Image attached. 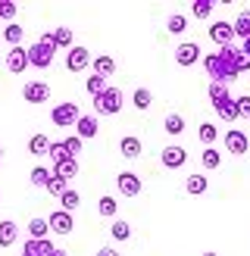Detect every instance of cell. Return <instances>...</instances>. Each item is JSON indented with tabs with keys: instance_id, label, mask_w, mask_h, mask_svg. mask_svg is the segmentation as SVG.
Wrapping results in <instances>:
<instances>
[{
	"instance_id": "1",
	"label": "cell",
	"mask_w": 250,
	"mask_h": 256,
	"mask_svg": "<svg viewBox=\"0 0 250 256\" xmlns=\"http://www.w3.org/2000/svg\"><path fill=\"white\" fill-rule=\"evenodd\" d=\"M238 62H241V47H222V50H216V54H206L204 56V69H206V75L216 84H225L228 88L238 75H241V69H238Z\"/></svg>"
},
{
	"instance_id": "2",
	"label": "cell",
	"mask_w": 250,
	"mask_h": 256,
	"mask_svg": "<svg viewBox=\"0 0 250 256\" xmlns=\"http://www.w3.org/2000/svg\"><path fill=\"white\" fill-rule=\"evenodd\" d=\"M54 56H56V44H54V38H50V32L41 34L34 44H28V60H32L34 69H50Z\"/></svg>"
},
{
	"instance_id": "3",
	"label": "cell",
	"mask_w": 250,
	"mask_h": 256,
	"mask_svg": "<svg viewBox=\"0 0 250 256\" xmlns=\"http://www.w3.org/2000/svg\"><path fill=\"white\" fill-rule=\"evenodd\" d=\"M122 110V91L116 84H110L100 97H94V116H116Z\"/></svg>"
},
{
	"instance_id": "4",
	"label": "cell",
	"mask_w": 250,
	"mask_h": 256,
	"mask_svg": "<svg viewBox=\"0 0 250 256\" xmlns=\"http://www.w3.org/2000/svg\"><path fill=\"white\" fill-rule=\"evenodd\" d=\"M50 119H54L56 128H69V125H78L82 112H78V104H72V100H62L50 110Z\"/></svg>"
},
{
	"instance_id": "5",
	"label": "cell",
	"mask_w": 250,
	"mask_h": 256,
	"mask_svg": "<svg viewBox=\"0 0 250 256\" xmlns=\"http://www.w3.org/2000/svg\"><path fill=\"white\" fill-rule=\"evenodd\" d=\"M91 50H88L84 44H75L69 54H66V69L72 72V75H78V72H84L88 66H91Z\"/></svg>"
},
{
	"instance_id": "6",
	"label": "cell",
	"mask_w": 250,
	"mask_h": 256,
	"mask_svg": "<svg viewBox=\"0 0 250 256\" xmlns=\"http://www.w3.org/2000/svg\"><path fill=\"white\" fill-rule=\"evenodd\" d=\"M234 38H238V34H234V25H232V22H212V25H210V41L216 44L219 50H222V47H232Z\"/></svg>"
},
{
	"instance_id": "7",
	"label": "cell",
	"mask_w": 250,
	"mask_h": 256,
	"mask_svg": "<svg viewBox=\"0 0 250 256\" xmlns=\"http://www.w3.org/2000/svg\"><path fill=\"white\" fill-rule=\"evenodd\" d=\"M22 97H25V104H47V100H50V84H47V82H41V78L25 82Z\"/></svg>"
},
{
	"instance_id": "8",
	"label": "cell",
	"mask_w": 250,
	"mask_h": 256,
	"mask_svg": "<svg viewBox=\"0 0 250 256\" xmlns=\"http://www.w3.org/2000/svg\"><path fill=\"white\" fill-rule=\"evenodd\" d=\"M225 150H228L232 156H244L250 150V138L241 132V128H232V132H225Z\"/></svg>"
},
{
	"instance_id": "9",
	"label": "cell",
	"mask_w": 250,
	"mask_h": 256,
	"mask_svg": "<svg viewBox=\"0 0 250 256\" xmlns=\"http://www.w3.org/2000/svg\"><path fill=\"white\" fill-rule=\"evenodd\" d=\"M47 222H50V232L54 234H72L75 232V216L66 212V210H54Z\"/></svg>"
},
{
	"instance_id": "10",
	"label": "cell",
	"mask_w": 250,
	"mask_h": 256,
	"mask_svg": "<svg viewBox=\"0 0 250 256\" xmlns=\"http://www.w3.org/2000/svg\"><path fill=\"white\" fill-rule=\"evenodd\" d=\"M160 160H162V166H166V169H182V166L188 162V150H184L182 144H169V147H162Z\"/></svg>"
},
{
	"instance_id": "11",
	"label": "cell",
	"mask_w": 250,
	"mask_h": 256,
	"mask_svg": "<svg viewBox=\"0 0 250 256\" xmlns=\"http://www.w3.org/2000/svg\"><path fill=\"white\" fill-rule=\"evenodd\" d=\"M32 66V60H28V47H10V54H6V69L12 75H19Z\"/></svg>"
},
{
	"instance_id": "12",
	"label": "cell",
	"mask_w": 250,
	"mask_h": 256,
	"mask_svg": "<svg viewBox=\"0 0 250 256\" xmlns=\"http://www.w3.org/2000/svg\"><path fill=\"white\" fill-rule=\"evenodd\" d=\"M116 188L122 197H138L141 194V178H138L134 172H119L116 175Z\"/></svg>"
},
{
	"instance_id": "13",
	"label": "cell",
	"mask_w": 250,
	"mask_h": 256,
	"mask_svg": "<svg viewBox=\"0 0 250 256\" xmlns=\"http://www.w3.org/2000/svg\"><path fill=\"white\" fill-rule=\"evenodd\" d=\"M197 60H204V56H200V47L194 41H184V44L175 47V62H178V66L188 69V66H194Z\"/></svg>"
},
{
	"instance_id": "14",
	"label": "cell",
	"mask_w": 250,
	"mask_h": 256,
	"mask_svg": "<svg viewBox=\"0 0 250 256\" xmlns=\"http://www.w3.org/2000/svg\"><path fill=\"white\" fill-rule=\"evenodd\" d=\"M141 150H144V144H141V138H138V134H122L119 153H122L125 160H138V156H141Z\"/></svg>"
},
{
	"instance_id": "15",
	"label": "cell",
	"mask_w": 250,
	"mask_h": 256,
	"mask_svg": "<svg viewBox=\"0 0 250 256\" xmlns=\"http://www.w3.org/2000/svg\"><path fill=\"white\" fill-rule=\"evenodd\" d=\"M56 247L50 244V238H28L25 240V247H22V253H28V256H50Z\"/></svg>"
},
{
	"instance_id": "16",
	"label": "cell",
	"mask_w": 250,
	"mask_h": 256,
	"mask_svg": "<svg viewBox=\"0 0 250 256\" xmlns=\"http://www.w3.org/2000/svg\"><path fill=\"white\" fill-rule=\"evenodd\" d=\"M206 188H210V182H206V175H204V172H194V175H188V178H184V190H188L191 197L206 194Z\"/></svg>"
},
{
	"instance_id": "17",
	"label": "cell",
	"mask_w": 250,
	"mask_h": 256,
	"mask_svg": "<svg viewBox=\"0 0 250 256\" xmlns=\"http://www.w3.org/2000/svg\"><path fill=\"white\" fill-rule=\"evenodd\" d=\"M91 72H94V75H100V78H110V75L116 72V60L106 56V54H100V56L91 62Z\"/></svg>"
},
{
	"instance_id": "18",
	"label": "cell",
	"mask_w": 250,
	"mask_h": 256,
	"mask_svg": "<svg viewBox=\"0 0 250 256\" xmlns=\"http://www.w3.org/2000/svg\"><path fill=\"white\" fill-rule=\"evenodd\" d=\"M16 238H19V225L12 219H4V222H0V247H12Z\"/></svg>"
},
{
	"instance_id": "19",
	"label": "cell",
	"mask_w": 250,
	"mask_h": 256,
	"mask_svg": "<svg viewBox=\"0 0 250 256\" xmlns=\"http://www.w3.org/2000/svg\"><path fill=\"white\" fill-rule=\"evenodd\" d=\"M212 110H216V116H219V119H225V122H234V119H241V116H238V100H234V97L222 100V104H216Z\"/></svg>"
},
{
	"instance_id": "20",
	"label": "cell",
	"mask_w": 250,
	"mask_h": 256,
	"mask_svg": "<svg viewBox=\"0 0 250 256\" xmlns=\"http://www.w3.org/2000/svg\"><path fill=\"white\" fill-rule=\"evenodd\" d=\"M50 38H54V44H56V47H66V50L75 47V34H72L69 25H60V28H54V32H50Z\"/></svg>"
},
{
	"instance_id": "21",
	"label": "cell",
	"mask_w": 250,
	"mask_h": 256,
	"mask_svg": "<svg viewBox=\"0 0 250 256\" xmlns=\"http://www.w3.org/2000/svg\"><path fill=\"white\" fill-rule=\"evenodd\" d=\"M75 134H78L82 140L84 138H97V116H82L78 125H75Z\"/></svg>"
},
{
	"instance_id": "22",
	"label": "cell",
	"mask_w": 250,
	"mask_h": 256,
	"mask_svg": "<svg viewBox=\"0 0 250 256\" xmlns=\"http://www.w3.org/2000/svg\"><path fill=\"white\" fill-rule=\"evenodd\" d=\"M110 234H112L116 244H125V240H132V225L125 222V219H116V222L110 225Z\"/></svg>"
},
{
	"instance_id": "23",
	"label": "cell",
	"mask_w": 250,
	"mask_h": 256,
	"mask_svg": "<svg viewBox=\"0 0 250 256\" xmlns=\"http://www.w3.org/2000/svg\"><path fill=\"white\" fill-rule=\"evenodd\" d=\"M97 212L104 216V219H116V212H119V200H116V197H110V194H106V197H100V200H97Z\"/></svg>"
},
{
	"instance_id": "24",
	"label": "cell",
	"mask_w": 250,
	"mask_h": 256,
	"mask_svg": "<svg viewBox=\"0 0 250 256\" xmlns=\"http://www.w3.org/2000/svg\"><path fill=\"white\" fill-rule=\"evenodd\" d=\"M106 88H110V84H106V78H100V75H94V72L88 75V82H84V91L91 94V100H94V97H100V94L106 91Z\"/></svg>"
},
{
	"instance_id": "25",
	"label": "cell",
	"mask_w": 250,
	"mask_h": 256,
	"mask_svg": "<svg viewBox=\"0 0 250 256\" xmlns=\"http://www.w3.org/2000/svg\"><path fill=\"white\" fill-rule=\"evenodd\" d=\"M54 175H60L62 182H72V178L78 175V160H66V162L54 166Z\"/></svg>"
},
{
	"instance_id": "26",
	"label": "cell",
	"mask_w": 250,
	"mask_h": 256,
	"mask_svg": "<svg viewBox=\"0 0 250 256\" xmlns=\"http://www.w3.org/2000/svg\"><path fill=\"white\" fill-rule=\"evenodd\" d=\"M50 147H54V140H50L47 134H34L28 140V150L34 153V156H44V153H50Z\"/></svg>"
},
{
	"instance_id": "27",
	"label": "cell",
	"mask_w": 250,
	"mask_h": 256,
	"mask_svg": "<svg viewBox=\"0 0 250 256\" xmlns=\"http://www.w3.org/2000/svg\"><path fill=\"white\" fill-rule=\"evenodd\" d=\"M232 25H234V34L241 38V41H244V38H250V10H241Z\"/></svg>"
},
{
	"instance_id": "28",
	"label": "cell",
	"mask_w": 250,
	"mask_h": 256,
	"mask_svg": "<svg viewBox=\"0 0 250 256\" xmlns=\"http://www.w3.org/2000/svg\"><path fill=\"white\" fill-rule=\"evenodd\" d=\"M200 166H204V169H219V166H222V153L216 147H206L204 153H200Z\"/></svg>"
},
{
	"instance_id": "29",
	"label": "cell",
	"mask_w": 250,
	"mask_h": 256,
	"mask_svg": "<svg viewBox=\"0 0 250 256\" xmlns=\"http://www.w3.org/2000/svg\"><path fill=\"white\" fill-rule=\"evenodd\" d=\"M78 206H82V194H78V190H75V188H69L66 194L60 197V210L72 212V210H78Z\"/></svg>"
},
{
	"instance_id": "30",
	"label": "cell",
	"mask_w": 250,
	"mask_h": 256,
	"mask_svg": "<svg viewBox=\"0 0 250 256\" xmlns=\"http://www.w3.org/2000/svg\"><path fill=\"white\" fill-rule=\"evenodd\" d=\"M22 34H25V28H22L19 22H12V25H6V28H4V41L12 44V47H22Z\"/></svg>"
},
{
	"instance_id": "31",
	"label": "cell",
	"mask_w": 250,
	"mask_h": 256,
	"mask_svg": "<svg viewBox=\"0 0 250 256\" xmlns=\"http://www.w3.org/2000/svg\"><path fill=\"white\" fill-rule=\"evenodd\" d=\"M47 234H50V222L41 219V216H34L28 222V238H47Z\"/></svg>"
},
{
	"instance_id": "32",
	"label": "cell",
	"mask_w": 250,
	"mask_h": 256,
	"mask_svg": "<svg viewBox=\"0 0 250 256\" xmlns=\"http://www.w3.org/2000/svg\"><path fill=\"white\" fill-rule=\"evenodd\" d=\"M132 104H134V110H150V104H154V94H150L147 88H134Z\"/></svg>"
},
{
	"instance_id": "33",
	"label": "cell",
	"mask_w": 250,
	"mask_h": 256,
	"mask_svg": "<svg viewBox=\"0 0 250 256\" xmlns=\"http://www.w3.org/2000/svg\"><path fill=\"white\" fill-rule=\"evenodd\" d=\"M162 128H166V134H182L184 132V119L178 112H169V116L162 119Z\"/></svg>"
},
{
	"instance_id": "34",
	"label": "cell",
	"mask_w": 250,
	"mask_h": 256,
	"mask_svg": "<svg viewBox=\"0 0 250 256\" xmlns=\"http://www.w3.org/2000/svg\"><path fill=\"white\" fill-rule=\"evenodd\" d=\"M50 178H54V172L44 169V166H34V169H32V184H34V188H44V190H47Z\"/></svg>"
},
{
	"instance_id": "35",
	"label": "cell",
	"mask_w": 250,
	"mask_h": 256,
	"mask_svg": "<svg viewBox=\"0 0 250 256\" xmlns=\"http://www.w3.org/2000/svg\"><path fill=\"white\" fill-rule=\"evenodd\" d=\"M212 6H216V0H194L191 4V12L197 19H210L212 16Z\"/></svg>"
},
{
	"instance_id": "36",
	"label": "cell",
	"mask_w": 250,
	"mask_h": 256,
	"mask_svg": "<svg viewBox=\"0 0 250 256\" xmlns=\"http://www.w3.org/2000/svg\"><path fill=\"white\" fill-rule=\"evenodd\" d=\"M200 140H204V144L206 147H212V144H216V138H219V128L216 125H212V122H204V125H200Z\"/></svg>"
},
{
	"instance_id": "37",
	"label": "cell",
	"mask_w": 250,
	"mask_h": 256,
	"mask_svg": "<svg viewBox=\"0 0 250 256\" xmlns=\"http://www.w3.org/2000/svg\"><path fill=\"white\" fill-rule=\"evenodd\" d=\"M66 160H72L69 150H66V144H62V140H54V147H50V162L60 166V162H66Z\"/></svg>"
},
{
	"instance_id": "38",
	"label": "cell",
	"mask_w": 250,
	"mask_h": 256,
	"mask_svg": "<svg viewBox=\"0 0 250 256\" xmlns=\"http://www.w3.org/2000/svg\"><path fill=\"white\" fill-rule=\"evenodd\" d=\"M166 28H169L172 34H184V28H188V19L182 16V12H172V16L166 19Z\"/></svg>"
},
{
	"instance_id": "39",
	"label": "cell",
	"mask_w": 250,
	"mask_h": 256,
	"mask_svg": "<svg viewBox=\"0 0 250 256\" xmlns=\"http://www.w3.org/2000/svg\"><path fill=\"white\" fill-rule=\"evenodd\" d=\"M228 97H232V94H228V88H225V84H216V82L210 84V104H212V106L222 104V100H228Z\"/></svg>"
},
{
	"instance_id": "40",
	"label": "cell",
	"mask_w": 250,
	"mask_h": 256,
	"mask_svg": "<svg viewBox=\"0 0 250 256\" xmlns=\"http://www.w3.org/2000/svg\"><path fill=\"white\" fill-rule=\"evenodd\" d=\"M16 12H19V4H12V0H0V19H6V22L12 25Z\"/></svg>"
},
{
	"instance_id": "41",
	"label": "cell",
	"mask_w": 250,
	"mask_h": 256,
	"mask_svg": "<svg viewBox=\"0 0 250 256\" xmlns=\"http://www.w3.org/2000/svg\"><path fill=\"white\" fill-rule=\"evenodd\" d=\"M66 184H69V182H62L60 175H54V178H50V184H47V190H50V194H54V197H62V194H66V190H69Z\"/></svg>"
},
{
	"instance_id": "42",
	"label": "cell",
	"mask_w": 250,
	"mask_h": 256,
	"mask_svg": "<svg viewBox=\"0 0 250 256\" xmlns=\"http://www.w3.org/2000/svg\"><path fill=\"white\" fill-rule=\"evenodd\" d=\"M62 144H66V150H69V156H72V160L82 153V138H78V134H69L66 140H62Z\"/></svg>"
},
{
	"instance_id": "43",
	"label": "cell",
	"mask_w": 250,
	"mask_h": 256,
	"mask_svg": "<svg viewBox=\"0 0 250 256\" xmlns=\"http://www.w3.org/2000/svg\"><path fill=\"white\" fill-rule=\"evenodd\" d=\"M234 100H238V116H241V119H250V94L234 97Z\"/></svg>"
},
{
	"instance_id": "44",
	"label": "cell",
	"mask_w": 250,
	"mask_h": 256,
	"mask_svg": "<svg viewBox=\"0 0 250 256\" xmlns=\"http://www.w3.org/2000/svg\"><path fill=\"white\" fill-rule=\"evenodd\" d=\"M97 256H119V250H116V247H100Z\"/></svg>"
},
{
	"instance_id": "45",
	"label": "cell",
	"mask_w": 250,
	"mask_h": 256,
	"mask_svg": "<svg viewBox=\"0 0 250 256\" xmlns=\"http://www.w3.org/2000/svg\"><path fill=\"white\" fill-rule=\"evenodd\" d=\"M238 69L247 72V69H250V56H244V54H241V62H238Z\"/></svg>"
},
{
	"instance_id": "46",
	"label": "cell",
	"mask_w": 250,
	"mask_h": 256,
	"mask_svg": "<svg viewBox=\"0 0 250 256\" xmlns=\"http://www.w3.org/2000/svg\"><path fill=\"white\" fill-rule=\"evenodd\" d=\"M241 54L250 56V38H244V41H241Z\"/></svg>"
},
{
	"instance_id": "47",
	"label": "cell",
	"mask_w": 250,
	"mask_h": 256,
	"mask_svg": "<svg viewBox=\"0 0 250 256\" xmlns=\"http://www.w3.org/2000/svg\"><path fill=\"white\" fill-rule=\"evenodd\" d=\"M50 256H69V253H66V250H60V247H56V250H54V253H50Z\"/></svg>"
},
{
	"instance_id": "48",
	"label": "cell",
	"mask_w": 250,
	"mask_h": 256,
	"mask_svg": "<svg viewBox=\"0 0 250 256\" xmlns=\"http://www.w3.org/2000/svg\"><path fill=\"white\" fill-rule=\"evenodd\" d=\"M204 256H219V253H212V250H210V253H204Z\"/></svg>"
},
{
	"instance_id": "49",
	"label": "cell",
	"mask_w": 250,
	"mask_h": 256,
	"mask_svg": "<svg viewBox=\"0 0 250 256\" xmlns=\"http://www.w3.org/2000/svg\"><path fill=\"white\" fill-rule=\"evenodd\" d=\"M0 156H4V147H0Z\"/></svg>"
},
{
	"instance_id": "50",
	"label": "cell",
	"mask_w": 250,
	"mask_h": 256,
	"mask_svg": "<svg viewBox=\"0 0 250 256\" xmlns=\"http://www.w3.org/2000/svg\"><path fill=\"white\" fill-rule=\"evenodd\" d=\"M22 256H28V253H22Z\"/></svg>"
}]
</instances>
